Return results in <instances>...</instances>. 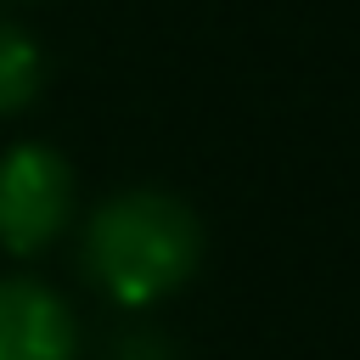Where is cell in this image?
Instances as JSON below:
<instances>
[{"label":"cell","mask_w":360,"mask_h":360,"mask_svg":"<svg viewBox=\"0 0 360 360\" xmlns=\"http://www.w3.org/2000/svg\"><path fill=\"white\" fill-rule=\"evenodd\" d=\"M197 253H202L197 214L163 191H124L84 231V264L96 287L112 292L118 304H152L174 292L197 270Z\"/></svg>","instance_id":"obj_1"},{"label":"cell","mask_w":360,"mask_h":360,"mask_svg":"<svg viewBox=\"0 0 360 360\" xmlns=\"http://www.w3.org/2000/svg\"><path fill=\"white\" fill-rule=\"evenodd\" d=\"M73 174L51 146H11L0 158V242L11 253L45 248L68 219Z\"/></svg>","instance_id":"obj_2"},{"label":"cell","mask_w":360,"mask_h":360,"mask_svg":"<svg viewBox=\"0 0 360 360\" xmlns=\"http://www.w3.org/2000/svg\"><path fill=\"white\" fill-rule=\"evenodd\" d=\"M0 360H73V315L39 281H0Z\"/></svg>","instance_id":"obj_3"},{"label":"cell","mask_w":360,"mask_h":360,"mask_svg":"<svg viewBox=\"0 0 360 360\" xmlns=\"http://www.w3.org/2000/svg\"><path fill=\"white\" fill-rule=\"evenodd\" d=\"M34 90H39V45L22 28L0 22V112L22 107Z\"/></svg>","instance_id":"obj_4"}]
</instances>
